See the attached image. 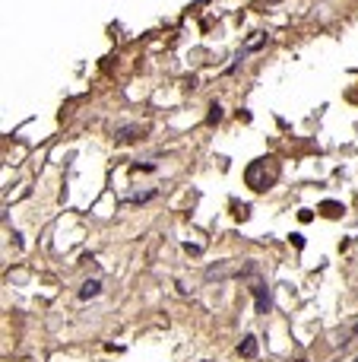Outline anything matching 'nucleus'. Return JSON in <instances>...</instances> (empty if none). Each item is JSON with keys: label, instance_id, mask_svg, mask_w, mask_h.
Segmentation results:
<instances>
[{"label": "nucleus", "instance_id": "nucleus-1", "mask_svg": "<svg viewBox=\"0 0 358 362\" xmlns=\"http://www.w3.org/2000/svg\"><path fill=\"white\" fill-rule=\"evenodd\" d=\"M267 165H273V159H257V162L248 168V184H251L254 191H267V187L279 178V171H276V175H267Z\"/></svg>", "mask_w": 358, "mask_h": 362}, {"label": "nucleus", "instance_id": "nucleus-2", "mask_svg": "<svg viewBox=\"0 0 358 362\" xmlns=\"http://www.w3.org/2000/svg\"><path fill=\"white\" fill-rule=\"evenodd\" d=\"M254 308H257V315H270V308H273V296H270V286L267 283H254Z\"/></svg>", "mask_w": 358, "mask_h": 362}, {"label": "nucleus", "instance_id": "nucleus-3", "mask_svg": "<svg viewBox=\"0 0 358 362\" xmlns=\"http://www.w3.org/2000/svg\"><path fill=\"white\" fill-rule=\"evenodd\" d=\"M140 133H143V127H140V124H124V127H118V130H115V140H118V143H127V140H137Z\"/></svg>", "mask_w": 358, "mask_h": 362}, {"label": "nucleus", "instance_id": "nucleus-4", "mask_svg": "<svg viewBox=\"0 0 358 362\" xmlns=\"http://www.w3.org/2000/svg\"><path fill=\"white\" fill-rule=\"evenodd\" d=\"M238 353H241L244 359H254V356H257V337H254V334H244L241 343H238Z\"/></svg>", "mask_w": 358, "mask_h": 362}, {"label": "nucleus", "instance_id": "nucleus-5", "mask_svg": "<svg viewBox=\"0 0 358 362\" xmlns=\"http://www.w3.org/2000/svg\"><path fill=\"white\" fill-rule=\"evenodd\" d=\"M102 292V283L99 280H86L83 286H80V299H96Z\"/></svg>", "mask_w": 358, "mask_h": 362}, {"label": "nucleus", "instance_id": "nucleus-6", "mask_svg": "<svg viewBox=\"0 0 358 362\" xmlns=\"http://www.w3.org/2000/svg\"><path fill=\"white\" fill-rule=\"evenodd\" d=\"M219 121H222V105L213 102L210 105V114H206V124H219Z\"/></svg>", "mask_w": 358, "mask_h": 362}, {"label": "nucleus", "instance_id": "nucleus-7", "mask_svg": "<svg viewBox=\"0 0 358 362\" xmlns=\"http://www.w3.org/2000/svg\"><path fill=\"white\" fill-rule=\"evenodd\" d=\"M156 197V191H140V194H134V197H127L130 203H146V200H153Z\"/></svg>", "mask_w": 358, "mask_h": 362}, {"label": "nucleus", "instance_id": "nucleus-8", "mask_svg": "<svg viewBox=\"0 0 358 362\" xmlns=\"http://www.w3.org/2000/svg\"><path fill=\"white\" fill-rule=\"evenodd\" d=\"M324 213H327V216H339V213H343V206L333 203V200H327V203H324Z\"/></svg>", "mask_w": 358, "mask_h": 362}, {"label": "nucleus", "instance_id": "nucleus-9", "mask_svg": "<svg viewBox=\"0 0 358 362\" xmlns=\"http://www.w3.org/2000/svg\"><path fill=\"white\" fill-rule=\"evenodd\" d=\"M134 168H143V171H156V162H134Z\"/></svg>", "mask_w": 358, "mask_h": 362}, {"label": "nucleus", "instance_id": "nucleus-10", "mask_svg": "<svg viewBox=\"0 0 358 362\" xmlns=\"http://www.w3.org/2000/svg\"><path fill=\"white\" fill-rule=\"evenodd\" d=\"M352 334H358V324H355V327H352Z\"/></svg>", "mask_w": 358, "mask_h": 362}]
</instances>
